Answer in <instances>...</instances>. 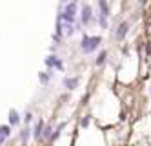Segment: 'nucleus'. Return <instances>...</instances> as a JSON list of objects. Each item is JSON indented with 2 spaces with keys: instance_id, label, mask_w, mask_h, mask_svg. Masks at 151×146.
I'll return each mask as SVG.
<instances>
[{
  "instance_id": "obj_1",
  "label": "nucleus",
  "mask_w": 151,
  "mask_h": 146,
  "mask_svg": "<svg viewBox=\"0 0 151 146\" xmlns=\"http://www.w3.org/2000/svg\"><path fill=\"white\" fill-rule=\"evenodd\" d=\"M102 44H104V38L102 35H89V33H80V42H78V48H80V53L84 57H89V55H95L102 49Z\"/></svg>"
},
{
  "instance_id": "obj_2",
  "label": "nucleus",
  "mask_w": 151,
  "mask_h": 146,
  "mask_svg": "<svg viewBox=\"0 0 151 146\" xmlns=\"http://www.w3.org/2000/svg\"><path fill=\"white\" fill-rule=\"evenodd\" d=\"M78 20L82 22L84 28H91V26H96V13L89 2H82L80 4V15H78Z\"/></svg>"
},
{
  "instance_id": "obj_3",
  "label": "nucleus",
  "mask_w": 151,
  "mask_h": 146,
  "mask_svg": "<svg viewBox=\"0 0 151 146\" xmlns=\"http://www.w3.org/2000/svg\"><path fill=\"white\" fill-rule=\"evenodd\" d=\"M129 31H131V20L124 18V20H120V22H118V24L111 29V38H113L115 42H118V44H122V42L127 38Z\"/></svg>"
},
{
  "instance_id": "obj_4",
  "label": "nucleus",
  "mask_w": 151,
  "mask_h": 146,
  "mask_svg": "<svg viewBox=\"0 0 151 146\" xmlns=\"http://www.w3.org/2000/svg\"><path fill=\"white\" fill-rule=\"evenodd\" d=\"M44 66H46V70H55V71H58V73H64V71H66L64 59L60 57L58 53H49L47 57L44 59Z\"/></svg>"
},
{
  "instance_id": "obj_5",
  "label": "nucleus",
  "mask_w": 151,
  "mask_h": 146,
  "mask_svg": "<svg viewBox=\"0 0 151 146\" xmlns=\"http://www.w3.org/2000/svg\"><path fill=\"white\" fill-rule=\"evenodd\" d=\"M80 86V77L78 75H66L62 78V88L66 89V92H75V89H78Z\"/></svg>"
},
{
  "instance_id": "obj_6",
  "label": "nucleus",
  "mask_w": 151,
  "mask_h": 146,
  "mask_svg": "<svg viewBox=\"0 0 151 146\" xmlns=\"http://www.w3.org/2000/svg\"><path fill=\"white\" fill-rule=\"evenodd\" d=\"M31 126H33V141L35 142H42V133H44V128H46V121L42 117H37Z\"/></svg>"
},
{
  "instance_id": "obj_7",
  "label": "nucleus",
  "mask_w": 151,
  "mask_h": 146,
  "mask_svg": "<svg viewBox=\"0 0 151 146\" xmlns=\"http://www.w3.org/2000/svg\"><path fill=\"white\" fill-rule=\"evenodd\" d=\"M96 17L111 18V4H109V0H96Z\"/></svg>"
},
{
  "instance_id": "obj_8",
  "label": "nucleus",
  "mask_w": 151,
  "mask_h": 146,
  "mask_svg": "<svg viewBox=\"0 0 151 146\" xmlns=\"http://www.w3.org/2000/svg\"><path fill=\"white\" fill-rule=\"evenodd\" d=\"M107 62H109V51L102 48L99 53L95 55V60H93V64H95V68L102 70V68H106V66H107Z\"/></svg>"
},
{
  "instance_id": "obj_9",
  "label": "nucleus",
  "mask_w": 151,
  "mask_h": 146,
  "mask_svg": "<svg viewBox=\"0 0 151 146\" xmlns=\"http://www.w3.org/2000/svg\"><path fill=\"white\" fill-rule=\"evenodd\" d=\"M29 139H33V126H31V124H24L22 128H20V131H18V141H20L22 146H27Z\"/></svg>"
},
{
  "instance_id": "obj_10",
  "label": "nucleus",
  "mask_w": 151,
  "mask_h": 146,
  "mask_svg": "<svg viewBox=\"0 0 151 146\" xmlns=\"http://www.w3.org/2000/svg\"><path fill=\"white\" fill-rule=\"evenodd\" d=\"M7 122H9V124H11L13 128H18V126H22V124H24V117L20 115V111H18V110L11 108V110H9V113H7Z\"/></svg>"
},
{
  "instance_id": "obj_11",
  "label": "nucleus",
  "mask_w": 151,
  "mask_h": 146,
  "mask_svg": "<svg viewBox=\"0 0 151 146\" xmlns=\"http://www.w3.org/2000/svg\"><path fill=\"white\" fill-rule=\"evenodd\" d=\"M11 133H13V126L9 124H0V146H4L9 139H11Z\"/></svg>"
},
{
  "instance_id": "obj_12",
  "label": "nucleus",
  "mask_w": 151,
  "mask_h": 146,
  "mask_svg": "<svg viewBox=\"0 0 151 146\" xmlns=\"http://www.w3.org/2000/svg\"><path fill=\"white\" fill-rule=\"evenodd\" d=\"M55 75V70H46V71H40L38 73V82L42 86H49L51 84V78Z\"/></svg>"
},
{
  "instance_id": "obj_13",
  "label": "nucleus",
  "mask_w": 151,
  "mask_h": 146,
  "mask_svg": "<svg viewBox=\"0 0 151 146\" xmlns=\"http://www.w3.org/2000/svg\"><path fill=\"white\" fill-rule=\"evenodd\" d=\"M53 131H55V124H53V122H46L44 133H42V142H49L51 137H53Z\"/></svg>"
},
{
  "instance_id": "obj_14",
  "label": "nucleus",
  "mask_w": 151,
  "mask_h": 146,
  "mask_svg": "<svg viewBox=\"0 0 151 146\" xmlns=\"http://www.w3.org/2000/svg\"><path fill=\"white\" fill-rule=\"evenodd\" d=\"M91 121H93L91 115H84V117H80V121H78L80 130H89V128H91Z\"/></svg>"
},
{
  "instance_id": "obj_15",
  "label": "nucleus",
  "mask_w": 151,
  "mask_h": 146,
  "mask_svg": "<svg viewBox=\"0 0 151 146\" xmlns=\"http://www.w3.org/2000/svg\"><path fill=\"white\" fill-rule=\"evenodd\" d=\"M96 26H99V29H100V31H107V29H109V18L96 17Z\"/></svg>"
},
{
  "instance_id": "obj_16",
  "label": "nucleus",
  "mask_w": 151,
  "mask_h": 146,
  "mask_svg": "<svg viewBox=\"0 0 151 146\" xmlns=\"http://www.w3.org/2000/svg\"><path fill=\"white\" fill-rule=\"evenodd\" d=\"M75 33H77L75 24H68V22H64V35H66V38H71Z\"/></svg>"
},
{
  "instance_id": "obj_17",
  "label": "nucleus",
  "mask_w": 151,
  "mask_h": 146,
  "mask_svg": "<svg viewBox=\"0 0 151 146\" xmlns=\"http://www.w3.org/2000/svg\"><path fill=\"white\" fill-rule=\"evenodd\" d=\"M22 117H24V124H33V122H35V113L31 110H26Z\"/></svg>"
},
{
  "instance_id": "obj_18",
  "label": "nucleus",
  "mask_w": 151,
  "mask_h": 146,
  "mask_svg": "<svg viewBox=\"0 0 151 146\" xmlns=\"http://www.w3.org/2000/svg\"><path fill=\"white\" fill-rule=\"evenodd\" d=\"M129 53H131V46L124 44V46H122V55H124V57H129Z\"/></svg>"
},
{
  "instance_id": "obj_19",
  "label": "nucleus",
  "mask_w": 151,
  "mask_h": 146,
  "mask_svg": "<svg viewBox=\"0 0 151 146\" xmlns=\"http://www.w3.org/2000/svg\"><path fill=\"white\" fill-rule=\"evenodd\" d=\"M42 146H55V142H51V141L49 142H42Z\"/></svg>"
},
{
  "instance_id": "obj_20",
  "label": "nucleus",
  "mask_w": 151,
  "mask_h": 146,
  "mask_svg": "<svg viewBox=\"0 0 151 146\" xmlns=\"http://www.w3.org/2000/svg\"><path fill=\"white\" fill-rule=\"evenodd\" d=\"M147 29H151V17L147 18Z\"/></svg>"
},
{
  "instance_id": "obj_21",
  "label": "nucleus",
  "mask_w": 151,
  "mask_h": 146,
  "mask_svg": "<svg viewBox=\"0 0 151 146\" xmlns=\"http://www.w3.org/2000/svg\"><path fill=\"white\" fill-rule=\"evenodd\" d=\"M147 95H149V97H151V86H149V88H147Z\"/></svg>"
}]
</instances>
